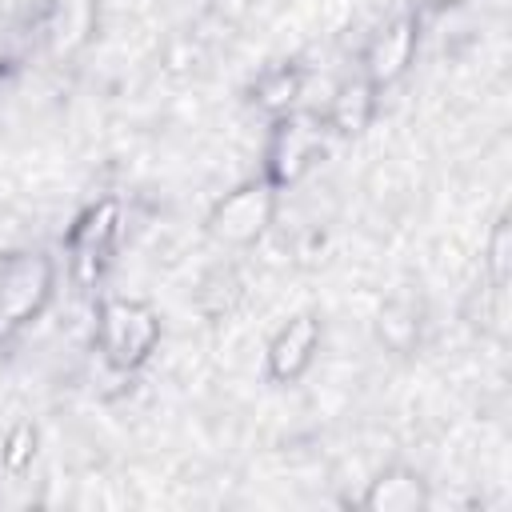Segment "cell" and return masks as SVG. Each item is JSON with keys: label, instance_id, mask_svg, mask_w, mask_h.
<instances>
[{"label": "cell", "instance_id": "cell-14", "mask_svg": "<svg viewBox=\"0 0 512 512\" xmlns=\"http://www.w3.org/2000/svg\"><path fill=\"white\" fill-rule=\"evenodd\" d=\"M36 448H40V428L32 420H16L4 432V440H0V464H4V472L20 476L36 460Z\"/></svg>", "mask_w": 512, "mask_h": 512}, {"label": "cell", "instance_id": "cell-1", "mask_svg": "<svg viewBox=\"0 0 512 512\" xmlns=\"http://www.w3.org/2000/svg\"><path fill=\"white\" fill-rule=\"evenodd\" d=\"M60 268L44 248H12L0 256V348L16 344L56 300Z\"/></svg>", "mask_w": 512, "mask_h": 512}, {"label": "cell", "instance_id": "cell-9", "mask_svg": "<svg viewBox=\"0 0 512 512\" xmlns=\"http://www.w3.org/2000/svg\"><path fill=\"white\" fill-rule=\"evenodd\" d=\"M432 504V492H428V480L408 468V464H388L380 468L364 492L356 496V508L360 512H424Z\"/></svg>", "mask_w": 512, "mask_h": 512}, {"label": "cell", "instance_id": "cell-15", "mask_svg": "<svg viewBox=\"0 0 512 512\" xmlns=\"http://www.w3.org/2000/svg\"><path fill=\"white\" fill-rule=\"evenodd\" d=\"M452 4H460V0H412L416 12H444V8H452Z\"/></svg>", "mask_w": 512, "mask_h": 512}, {"label": "cell", "instance_id": "cell-7", "mask_svg": "<svg viewBox=\"0 0 512 512\" xmlns=\"http://www.w3.org/2000/svg\"><path fill=\"white\" fill-rule=\"evenodd\" d=\"M100 16H104L100 0H44L40 20H36L44 52L56 64L76 60L100 36Z\"/></svg>", "mask_w": 512, "mask_h": 512}, {"label": "cell", "instance_id": "cell-3", "mask_svg": "<svg viewBox=\"0 0 512 512\" xmlns=\"http://www.w3.org/2000/svg\"><path fill=\"white\" fill-rule=\"evenodd\" d=\"M124 236V208L116 196H100L76 212L64 232V272L76 292H96L116 264V248Z\"/></svg>", "mask_w": 512, "mask_h": 512}, {"label": "cell", "instance_id": "cell-12", "mask_svg": "<svg viewBox=\"0 0 512 512\" xmlns=\"http://www.w3.org/2000/svg\"><path fill=\"white\" fill-rule=\"evenodd\" d=\"M376 336L388 352L396 356H408L420 340V308L412 300H388L380 308V320H376Z\"/></svg>", "mask_w": 512, "mask_h": 512}, {"label": "cell", "instance_id": "cell-8", "mask_svg": "<svg viewBox=\"0 0 512 512\" xmlns=\"http://www.w3.org/2000/svg\"><path fill=\"white\" fill-rule=\"evenodd\" d=\"M324 344V320L316 312H292L264 344V372L272 384H296L308 376Z\"/></svg>", "mask_w": 512, "mask_h": 512}, {"label": "cell", "instance_id": "cell-4", "mask_svg": "<svg viewBox=\"0 0 512 512\" xmlns=\"http://www.w3.org/2000/svg\"><path fill=\"white\" fill-rule=\"evenodd\" d=\"M324 148H328V132L316 116H308V112L272 116L264 148H260V176L276 192L296 188L324 160Z\"/></svg>", "mask_w": 512, "mask_h": 512}, {"label": "cell", "instance_id": "cell-11", "mask_svg": "<svg viewBox=\"0 0 512 512\" xmlns=\"http://www.w3.org/2000/svg\"><path fill=\"white\" fill-rule=\"evenodd\" d=\"M304 96V72L300 64L292 60H280V64H268L264 72H256L252 88H248V100L272 120V116H284V112H296Z\"/></svg>", "mask_w": 512, "mask_h": 512}, {"label": "cell", "instance_id": "cell-6", "mask_svg": "<svg viewBox=\"0 0 512 512\" xmlns=\"http://www.w3.org/2000/svg\"><path fill=\"white\" fill-rule=\"evenodd\" d=\"M420 28H424V12H416L412 4L396 16H388L368 40H364V52H360V76L372 80L380 92L400 84L412 64H416V52H420Z\"/></svg>", "mask_w": 512, "mask_h": 512}, {"label": "cell", "instance_id": "cell-2", "mask_svg": "<svg viewBox=\"0 0 512 512\" xmlns=\"http://www.w3.org/2000/svg\"><path fill=\"white\" fill-rule=\"evenodd\" d=\"M92 340H96L100 360L112 372L132 376V372H140L156 356V348L164 340V320L140 296H104L96 304V332H92Z\"/></svg>", "mask_w": 512, "mask_h": 512}, {"label": "cell", "instance_id": "cell-10", "mask_svg": "<svg viewBox=\"0 0 512 512\" xmlns=\"http://www.w3.org/2000/svg\"><path fill=\"white\" fill-rule=\"evenodd\" d=\"M376 112H380V88L356 72V76H348V80L336 84V92L328 96V108H324V120L320 124L332 136L356 140V136H364L372 128Z\"/></svg>", "mask_w": 512, "mask_h": 512}, {"label": "cell", "instance_id": "cell-5", "mask_svg": "<svg viewBox=\"0 0 512 512\" xmlns=\"http://www.w3.org/2000/svg\"><path fill=\"white\" fill-rule=\"evenodd\" d=\"M276 208H280V192L264 176H248L212 200L204 216V232L220 248H252L268 236Z\"/></svg>", "mask_w": 512, "mask_h": 512}, {"label": "cell", "instance_id": "cell-13", "mask_svg": "<svg viewBox=\"0 0 512 512\" xmlns=\"http://www.w3.org/2000/svg\"><path fill=\"white\" fill-rule=\"evenodd\" d=\"M508 280H512V224L508 216H496L484 244V284L508 292Z\"/></svg>", "mask_w": 512, "mask_h": 512}]
</instances>
